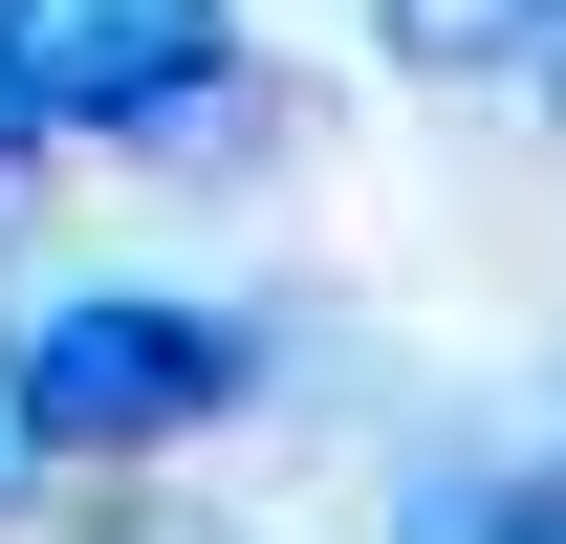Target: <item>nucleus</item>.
I'll list each match as a JSON object with an SVG mask.
<instances>
[{
  "mask_svg": "<svg viewBox=\"0 0 566 544\" xmlns=\"http://www.w3.org/2000/svg\"><path fill=\"white\" fill-rule=\"evenodd\" d=\"M0 370H22V436L44 458H175V436H218V414L262 393V327L240 305H153V283H87Z\"/></svg>",
  "mask_w": 566,
  "mask_h": 544,
  "instance_id": "nucleus-1",
  "label": "nucleus"
},
{
  "mask_svg": "<svg viewBox=\"0 0 566 544\" xmlns=\"http://www.w3.org/2000/svg\"><path fill=\"white\" fill-rule=\"evenodd\" d=\"M109 544H218V523H109Z\"/></svg>",
  "mask_w": 566,
  "mask_h": 544,
  "instance_id": "nucleus-6",
  "label": "nucleus"
},
{
  "mask_svg": "<svg viewBox=\"0 0 566 544\" xmlns=\"http://www.w3.org/2000/svg\"><path fill=\"white\" fill-rule=\"evenodd\" d=\"M0 87L44 109V132H218L240 109V0H0Z\"/></svg>",
  "mask_w": 566,
  "mask_h": 544,
  "instance_id": "nucleus-2",
  "label": "nucleus"
},
{
  "mask_svg": "<svg viewBox=\"0 0 566 544\" xmlns=\"http://www.w3.org/2000/svg\"><path fill=\"white\" fill-rule=\"evenodd\" d=\"M392 544H566V458H545V479H415Z\"/></svg>",
  "mask_w": 566,
  "mask_h": 544,
  "instance_id": "nucleus-4",
  "label": "nucleus"
},
{
  "mask_svg": "<svg viewBox=\"0 0 566 544\" xmlns=\"http://www.w3.org/2000/svg\"><path fill=\"white\" fill-rule=\"evenodd\" d=\"M545 109H566V44H545Z\"/></svg>",
  "mask_w": 566,
  "mask_h": 544,
  "instance_id": "nucleus-7",
  "label": "nucleus"
},
{
  "mask_svg": "<svg viewBox=\"0 0 566 544\" xmlns=\"http://www.w3.org/2000/svg\"><path fill=\"white\" fill-rule=\"evenodd\" d=\"M22 479H44V436H22V370H0V523H22Z\"/></svg>",
  "mask_w": 566,
  "mask_h": 544,
  "instance_id": "nucleus-5",
  "label": "nucleus"
},
{
  "mask_svg": "<svg viewBox=\"0 0 566 544\" xmlns=\"http://www.w3.org/2000/svg\"><path fill=\"white\" fill-rule=\"evenodd\" d=\"M370 44H392L415 87H501V66L566 44V0H370Z\"/></svg>",
  "mask_w": 566,
  "mask_h": 544,
  "instance_id": "nucleus-3",
  "label": "nucleus"
}]
</instances>
